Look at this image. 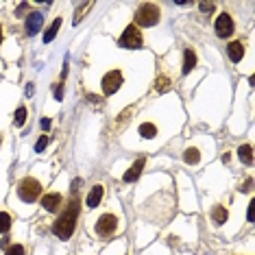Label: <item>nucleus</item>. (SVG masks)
Here are the masks:
<instances>
[{"label":"nucleus","instance_id":"23","mask_svg":"<svg viewBox=\"0 0 255 255\" xmlns=\"http://www.w3.org/2000/svg\"><path fill=\"white\" fill-rule=\"evenodd\" d=\"M90 7H92V2H85L83 7H79V9H77V15H74V24H79L81 18H83V13H85V11H88Z\"/></svg>","mask_w":255,"mask_h":255},{"label":"nucleus","instance_id":"12","mask_svg":"<svg viewBox=\"0 0 255 255\" xmlns=\"http://www.w3.org/2000/svg\"><path fill=\"white\" fill-rule=\"evenodd\" d=\"M142 168H144V159H137V161H135V164H133V166L129 168V170H127V175H125L123 179H125V181H127V183H133V181H135V179H137V177H140Z\"/></svg>","mask_w":255,"mask_h":255},{"label":"nucleus","instance_id":"24","mask_svg":"<svg viewBox=\"0 0 255 255\" xmlns=\"http://www.w3.org/2000/svg\"><path fill=\"white\" fill-rule=\"evenodd\" d=\"M199 7H201V11H203V13H212V11L216 9V4H214V2H201Z\"/></svg>","mask_w":255,"mask_h":255},{"label":"nucleus","instance_id":"29","mask_svg":"<svg viewBox=\"0 0 255 255\" xmlns=\"http://www.w3.org/2000/svg\"><path fill=\"white\" fill-rule=\"evenodd\" d=\"M2 37H4V33H2V24H0V44H2Z\"/></svg>","mask_w":255,"mask_h":255},{"label":"nucleus","instance_id":"21","mask_svg":"<svg viewBox=\"0 0 255 255\" xmlns=\"http://www.w3.org/2000/svg\"><path fill=\"white\" fill-rule=\"evenodd\" d=\"M24 247L22 245H9L7 247V251H4V255H24Z\"/></svg>","mask_w":255,"mask_h":255},{"label":"nucleus","instance_id":"26","mask_svg":"<svg viewBox=\"0 0 255 255\" xmlns=\"http://www.w3.org/2000/svg\"><path fill=\"white\" fill-rule=\"evenodd\" d=\"M253 207H255V203L251 201L249 203V223H253Z\"/></svg>","mask_w":255,"mask_h":255},{"label":"nucleus","instance_id":"11","mask_svg":"<svg viewBox=\"0 0 255 255\" xmlns=\"http://www.w3.org/2000/svg\"><path fill=\"white\" fill-rule=\"evenodd\" d=\"M227 57L234 63H240V59L245 57V44H242V42H231L227 46Z\"/></svg>","mask_w":255,"mask_h":255},{"label":"nucleus","instance_id":"7","mask_svg":"<svg viewBox=\"0 0 255 255\" xmlns=\"http://www.w3.org/2000/svg\"><path fill=\"white\" fill-rule=\"evenodd\" d=\"M214 31H216L218 37H229V35H234L236 24H234V20H231V15H229V13H220L218 18H216V22H214Z\"/></svg>","mask_w":255,"mask_h":255},{"label":"nucleus","instance_id":"14","mask_svg":"<svg viewBox=\"0 0 255 255\" xmlns=\"http://www.w3.org/2000/svg\"><path fill=\"white\" fill-rule=\"evenodd\" d=\"M137 133H140V137H144V140H150V137L157 135V127H155L153 123H142Z\"/></svg>","mask_w":255,"mask_h":255},{"label":"nucleus","instance_id":"6","mask_svg":"<svg viewBox=\"0 0 255 255\" xmlns=\"http://www.w3.org/2000/svg\"><path fill=\"white\" fill-rule=\"evenodd\" d=\"M103 92H105V96H112L116 92L120 90V85H123V72L120 70H109L105 77H103Z\"/></svg>","mask_w":255,"mask_h":255},{"label":"nucleus","instance_id":"25","mask_svg":"<svg viewBox=\"0 0 255 255\" xmlns=\"http://www.w3.org/2000/svg\"><path fill=\"white\" fill-rule=\"evenodd\" d=\"M46 144H48V137L42 135V137H39V142L35 144V150H37V153H42V150L46 148Z\"/></svg>","mask_w":255,"mask_h":255},{"label":"nucleus","instance_id":"3","mask_svg":"<svg viewBox=\"0 0 255 255\" xmlns=\"http://www.w3.org/2000/svg\"><path fill=\"white\" fill-rule=\"evenodd\" d=\"M18 196L24 203H35L39 196H42V183H39V179L35 177H24L22 181L18 183Z\"/></svg>","mask_w":255,"mask_h":255},{"label":"nucleus","instance_id":"16","mask_svg":"<svg viewBox=\"0 0 255 255\" xmlns=\"http://www.w3.org/2000/svg\"><path fill=\"white\" fill-rule=\"evenodd\" d=\"M183 159H185V164H196V161L201 159V150L199 148H185Z\"/></svg>","mask_w":255,"mask_h":255},{"label":"nucleus","instance_id":"28","mask_svg":"<svg viewBox=\"0 0 255 255\" xmlns=\"http://www.w3.org/2000/svg\"><path fill=\"white\" fill-rule=\"evenodd\" d=\"M42 129H50V118H42Z\"/></svg>","mask_w":255,"mask_h":255},{"label":"nucleus","instance_id":"13","mask_svg":"<svg viewBox=\"0 0 255 255\" xmlns=\"http://www.w3.org/2000/svg\"><path fill=\"white\" fill-rule=\"evenodd\" d=\"M194 66H196V55H194V50H192V48H185V53H183V72H185V74L192 72Z\"/></svg>","mask_w":255,"mask_h":255},{"label":"nucleus","instance_id":"20","mask_svg":"<svg viewBox=\"0 0 255 255\" xmlns=\"http://www.w3.org/2000/svg\"><path fill=\"white\" fill-rule=\"evenodd\" d=\"M170 85H172V81H170V79H166V77H159L157 81H155V90H157V92L170 90Z\"/></svg>","mask_w":255,"mask_h":255},{"label":"nucleus","instance_id":"22","mask_svg":"<svg viewBox=\"0 0 255 255\" xmlns=\"http://www.w3.org/2000/svg\"><path fill=\"white\" fill-rule=\"evenodd\" d=\"M24 123H26V109H24V107H20L18 112H15V125L22 127Z\"/></svg>","mask_w":255,"mask_h":255},{"label":"nucleus","instance_id":"8","mask_svg":"<svg viewBox=\"0 0 255 255\" xmlns=\"http://www.w3.org/2000/svg\"><path fill=\"white\" fill-rule=\"evenodd\" d=\"M63 205V196L59 192H48L42 196V207L46 212H57Z\"/></svg>","mask_w":255,"mask_h":255},{"label":"nucleus","instance_id":"1","mask_svg":"<svg viewBox=\"0 0 255 255\" xmlns=\"http://www.w3.org/2000/svg\"><path fill=\"white\" fill-rule=\"evenodd\" d=\"M79 210H81V201L77 199V196H74V199L68 203L66 212H63L61 216L55 220V225H53V234L59 238V240H70V236L74 234V227H77Z\"/></svg>","mask_w":255,"mask_h":255},{"label":"nucleus","instance_id":"18","mask_svg":"<svg viewBox=\"0 0 255 255\" xmlns=\"http://www.w3.org/2000/svg\"><path fill=\"white\" fill-rule=\"evenodd\" d=\"M11 229V216L7 212H0V234H7Z\"/></svg>","mask_w":255,"mask_h":255},{"label":"nucleus","instance_id":"17","mask_svg":"<svg viewBox=\"0 0 255 255\" xmlns=\"http://www.w3.org/2000/svg\"><path fill=\"white\" fill-rule=\"evenodd\" d=\"M212 218H214V223L223 225L225 220H227V210H225V207H220V205H216V207H214V212H212Z\"/></svg>","mask_w":255,"mask_h":255},{"label":"nucleus","instance_id":"10","mask_svg":"<svg viewBox=\"0 0 255 255\" xmlns=\"http://www.w3.org/2000/svg\"><path fill=\"white\" fill-rule=\"evenodd\" d=\"M42 22H44V15L39 13V11L28 13V18H26V33L28 35H35L39 28H42Z\"/></svg>","mask_w":255,"mask_h":255},{"label":"nucleus","instance_id":"19","mask_svg":"<svg viewBox=\"0 0 255 255\" xmlns=\"http://www.w3.org/2000/svg\"><path fill=\"white\" fill-rule=\"evenodd\" d=\"M59 26H61V20L57 18V20L53 22V26L48 28V33H46V35H44V42H53L55 35H57V31H59Z\"/></svg>","mask_w":255,"mask_h":255},{"label":"nucleus","instance_id":"9","mask_svg":"<svg viewBox=\"0 0 255 255\" xmlns=\"http://www.w3.org/2000/svg\"><path fill=\"white\" fill-rule=\"evenodd\" d=\"M103 196H105V185L96 183L94 188L90 190L88 199H85V205H88V210H94V207H98V203L103 201Z\"/></svg>","mask_w":255,"mask_h":255},{"label":"nucleus","instance_id":"27","mask_svg":"<svg viewBox=\"0 0 255 255\" xmlns=\"http://www.w3.org/2000/svg\"><path fill=\"white\" fill-rule=\"evenodd\" d=\"M28 9V2H22L20 4V7H18V15H22V13H24V11Z\"/></svg>","mask_w":255,"mask_h":255},{"label":"nucleus","instance_id":"5","mask_svg":"<svg viewBox=\"0 0 255 255\" xmlns=\"http://www.w3.org/2000/svg\"><path fill=\"white\" fill-rule=\"evenodd\" d=\"M142 31L137 28L135 24H129L125 28V33L120 35V39H118V44L123 46V48H131V50H135V48H140L142 46Z\"/></svg>","mask_w":255,"mask_h":255},{"label":"nucleus","instance_id":"15","mask_svg":"<svg viewBox=\"0 0 255 255\" xmlns=\"http://www.w3.org/2000/svg\"><path fill=\"white\" fill-rule=\"evenodd\" d=\"M238 155H240V159L245 161V164H253V148H251V144H245V146H240Z\"/></svg>","mask_w":255,"mask_h":255},{"label":"nucleus","instance_id":"2","mask_svg":"<svg viewBox=\"0 0 255 255\" xmlns=\"http://www.w3.org/2000/svg\"><path fill=\"white\" fill-rule=\"evenodd\" d=\"M161 18V11H159V4H153V2H144L137 7L135 11V26H155Z\"/></svg>","mask_w":255,"mask_h":255},{"label":"nucleus","instance_id":"4","mask_svg":"<svg viewBox=\"0 0 255 255\" xmlns=\"http://www.w3.org/2000/svg\"><path fill=\"white\" fill-rule=\"evenodd\" d=\"M118 227H120V223H118V216H116V214H103V216L96 220L94 231H96V236H98V238L107 240V238L116 236Z\"/></svg>","mask_w":255,"mask_h":255}]
</instances>
